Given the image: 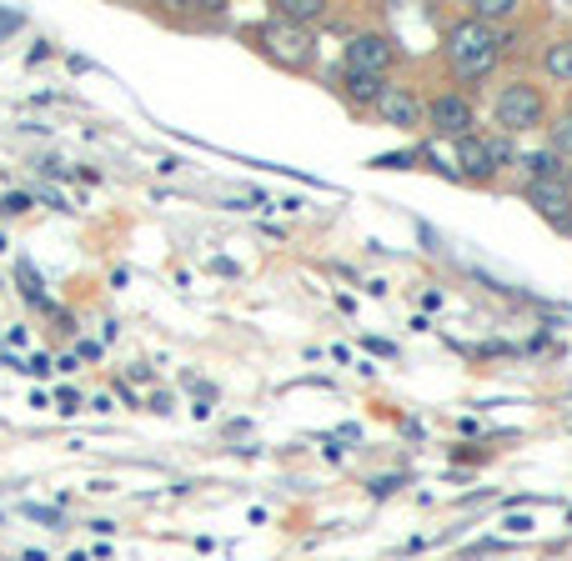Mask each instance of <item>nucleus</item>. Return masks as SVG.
<instances>
[{
	"label": "nucleus",
	"instance_id": "nucleus-9",
	"mask_svg": "<svg viewBox=\"0 0 572 561\" xmlns=\"http://www.w3.org/2000/svg\"><path fill=\"white\" fill-rule=\"evenodd\" d=\"M342 91H347V101H352V106H377V101H382V91H387V76H357V71H347Z\"/></svg>",
	"mask_w": 572,
	"mask_h": 561
},
{
	"label": "nucleus",
	"instance_id": "nucleus-16",
	"mask_svg": "<svg viewBox=\"0 0 572 561\" xmlns=\"http://www.w3.org/2000/svg\"><path fill=\"white\" fill-rule=\"evenodd\" d=\"M397 481H402V476H377V481H372V496H392Z\"/></svg>",
	"mask_w": 572,
	"mask_h": 561
},
{
	"label": "nucleus",
	"instance_id": "nucleus-10",
	"mask_svg": "<svg viewBox=\"0 0 572 561\" xmlns=\"http://www.w3.org/2000/svg\"><path fill=\"white\" fill-rule=\"evenodd\" d=\"M522 166H527L532 181H562V156L557 151H532V156H522Z\"/></svg>",
	"mask_w": 572,
	"mask_h": 561
},
{
	"label": "nucleus",
	"instance_id": "nucleus-2",
	"mask_svg": "<svg viewBox=\"0 0 572 561\" xmlns=\"http://www.w3.org/2000/svg\"><path fill=\"white\" fill-rule=\"evenodd\" d=\"M542 111H547V101H542V91H537V86H527V81L502 86V91H497V101H492V121H497L507 136H522V131L542 126Z\"/></svg>",
	"mask_w": 572,
	"mask_h": 561
},
{
	"label": "nucleus",
	"instance_id": "nucleus-8",
	"mask_svg": "<svg viewBox=\"0 0 572 561\" xmlns=\"http://www.w3.org/2000/svg\"><path fill=\"white\" fill-rule=\"evenodd\" d=\"M377 116H382L387 126H397V131H417V126H422V101H417L407 86H387L382 101H377Z\"/></svg>",
	"mask_w": 572,
	"mask_h": 561
},
{
	"label": "nucleus",
	"instance_id": "nucleus-7",
	"mask_svg": "<svg viewBox=\"0 0 572 561\" xmlns=\"http://www.w3.org/2000/svg\"><path fill=\"white\" fill-rule=\"evenodd\" d=\"M427 126H432L437 136L462 141V136H467V126H472V106H467L457 91H447V96H437V101L427 106Z\"/></svg>",
	"mask_w": 572,
	"mask_h": 561
},
{
	"label": "nucleus",
	"instance_id": "nucleus-6",
	"mask_svg": "<svg viewBox=\"0 0 572 561\" xmlns=\"http://www.w3.org/2000/svg\"><path fill=\"white\" fill-rule=\"evenodd\" d=\"M392 56H397V51H392L387 36L362 31V36H352V46H347V71H357V76H387Z\"/></svg>",
	"mask_w": 572,
	"mask_h": 561
},
{
	"label": "nucleus",
	"instance_id": "nucleus-14",
	"mask_svg": "<svg viewBox=\"0 0 572 561\" xmlns=\"http://www.w3.org/2000/svg\"><path fill=\"white\" fill-rule=\"evenodd\" d=\"M21 286H26V296H31L36 306H46V291H41V281H36L31 271H21Z\"/></svg>",
	"mask_w": 572,
	"mask_h": 561
},
{
	"label": "nucleus",
	"instance_id": "nucleus-13",
	"mask_svg": "<svg viewBox=\"0 0 572 561\" xmlns=\"http://www.w3.org/2000/svg\"><path fill=\"white\" fill-rule=\"evenodd\" d=\"M552 151H557V156H572V111L552 126Z\"/></svg>",
	"mask_w": 572,
	"mask_h": 561
},
{
	"label": "nucleus",
	"instance_id": "nucleus-3",
	"mask_svg": "<svg viewBox=\"0 0 572 561\" xmlns=\"http://www.w3.org/2000/svg\"><path fill=\"white\" fill-rule=\"evenodd\" d=\"M256 41L266 46V56L271 61H281V66H307L312 61V31L307 26H292V21H266L261 31H256Z\"/></svg>",
	"mask_w": 572,
	"mask_h": 561
},
{
	"label": "nucleus",
	"instance_id": "nucleus-1",
	"mask_svg": "<svg viewBox=\"0 0 572 561\" xmlns=\"http://www.w3.org/2000/svg\"><path fill=\"white\" fill-rule=\"evenodd\" d=\"M447 56H452V71L462 81H482L502 56V31L482 26V21H457L447 31Z\"/></svg>",
	"mask_w": 572,
	"mask_h": 561
},
{
	"label": "nucleus",
	"instance_id": "nucleus-4",
	"mask_svg": "<svg viewBox=\"0 0 572 561\" xmlns=\"http://www.w3.org/2000/svg\"><path fill=\"white\" fill-rule=\"evenodd\" d=\"M502 161H512L507 141H487V136H472V131L457 141V171L472 176V181H487Z\"/></svg>",
	"mask_w": 572,
	"mask_h": 561
},
{
	"label": "nucleus",
	"instance_id": "nucleus-12",
	"mask_svg": "<svg viewBox=\"0 0 572 561\" xmlns=\"http://www.w3.org/2000/svg\"><path fill=\"white\" fill-rule=\"evenodd\" d=\"M512 16H517V6H512V0H477V16H472V21L492 26V21H512Z\"/></svg>",
	"mask_w": 572,
	"mask_h": 561
},
{
	"label": "nucleus",
	"instance_id": "nucleus-5",
	"mask_svg": "<svg viewBox=\"0 0 572 561\" xmlns=\"http://www.w3.org/2000/svg\"><path fill=\"white\" fill-rule=\"evenodd\" d=\"M527 206H532L542 221L572 231V186H567V176H562V181H532V186H527Z\"/></svg>",
	"mask_w": 572,
	"mask_h": 561
},
{
	"label": "nucleus",
	"instance_id": "nucleus-17",
	"mask_svg": "<svg viewBox=\"0 0 572 561\" xmlns=\"http://www.w3.org/2000/svg\"><path fill=\"white\" fill-rule=\"evenodd\" d=\"M567 516H572V511H567Z\"/></svg>",
	"mask_w": 572,
	"mask_h": 561
},
{
	"label": "nucleus",
	"instance_id": "nucleus-11",
	"mask_svg": "<svg viewBox=\"0 0 572 561\" xmlns=\"http://www.w3.org/2000/svg\"><path fill=\"white\" fill-rule=\"evenodd\" d=\"M542 71H547L552 81H567V86H572V41H557V46H547V56H542Z\"/></svg>",
	"mask_w": 572,
	"mask_h": 561
},
{
	"label": "nucleus",
	"instance_id": "nucleus-15",
	"mask_svg": "<svg viewBox=\"0 0 572 561\" xmlns=\"http://www.w3.org/2000/svg\"><path fill=\"white\" fill-rule=\"evenodd\" d=\"M26 206H31V196H26V191H11L0 211H6V216H16V211H26Z\"/></svg>",
	"mask_w": 572,
	"mask_h": 561
}]
</instances>
